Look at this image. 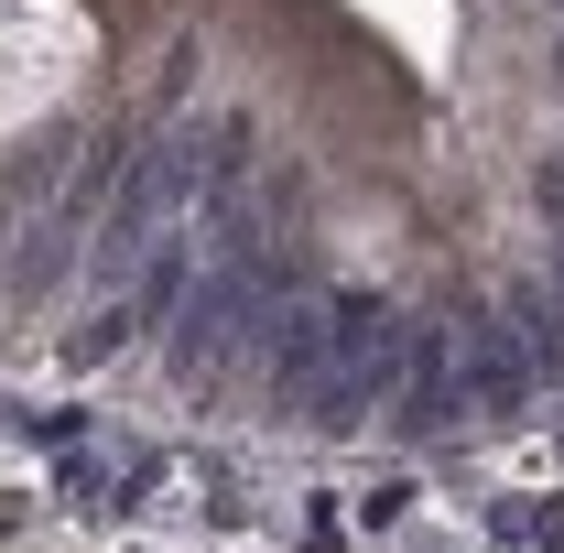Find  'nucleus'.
Instances as JSON below:
<instances>
[{
	"label": "nucleus",
	"instance_id": "obj_1",
	"mask_svg": "<svg viewBox=\"0 0 564 553\" xmlns=\"http://www.w3.org/2000/svg\"><path fill=\"white\" fill-rule=\"evenodd\" d=\"M282 304V272L272 250L250 239V228H217V272L185 282V304H174V380L196 391V380H217L239 347L261 337V315Z\"/></svg>",
	"mask_w": 564,
	"mask_h": 553
},
{
	"label": "nucleus",
	"instance_id": "obj_2",
	"mask_svg": "<svg viewBox=\"0 0 564 553\" xmlns=\"http://www.w3.org/2000/svg\"><path fill=\"white\" fill-rule=\"evenodd\" d=\"M185 185H196V131H174V141H131V163H120V196L98 207V261H109V282H120L141 250L163 239V217L185 207Z\"/></svg>",
	"mask_w": 564,
	"mask_h": 553
},
{
	"label": "nucleus",
	"instance_id": "obj_3",
	"mask_svg": "<svg viewBox=\"0 0 564 553\" xmlns=\"http://www.w3.org/2000/svg\"><path fill=\"white\" fill-rule=\"evenodd\" d=\"M391 402L413 434H445V423L467 413V369H456V326H402V380H391Z\"/></svg>",
	"mask_w": 564,
	"mask_h": 553
},
{
	"label": "nucleus",
	"instance_id": "obj_4",
	"mask_svg": "<svg viewBox=\"0 0 564 553\" xmlns=\"http://www.w3.org/2000/svg\"><path fill=\"white\" fill-rule=\"evenodd\" d=\"M467 402L499 413V423L532 402V358H521V337H510L499 315H467Z\"/></svg>",
	"mask_w": 564,
	"mask_h": 553
},
{
	"label": "nucleus",
	"instance_id": "obj_5",
	"mask_svg": "<svg viewBox=\"0 0 564 553\" xmlns=\"http://www.w3.org/2000/svg\"><path fill=\"white\" fill-rule=\"evenodd\" d=\"M261 347H272V391L304 402V391L326 380V358H337V347H326V304H272V315H261Z\"/></svg>",
	"mask_w": 564,
	"mask_h": 553
},
{
	"label": "nucleus",
	"instance_id": "obj_6",
	"mask_svg": "<svg viewBox=\"0 0 564 553\" xmlns=\"http://www.w3.org/2000/svg\"><path fill=\"white\" fill-rule=\"evenodd\" d=\"M510 337H521V358H532V380H564V293L521 282V293H510Z\"/></svg>",
	"mask_w": 564,
	"mask_h": 553
},
{
	"label": "nucleus",
	"instance_id": "obj_7",
	"mask_svg": "<svg viewBox=\"0 0 564 553\" xmlns=\"http://www.w3.org/2000/svg\"><path fill=\"white\" fill-rule=\"evenodd\" d=\"M131 337H141V304L120 293V304H98V326H87V337H66V358H76V369H98V358H120Z\"/></svg>",
	"mask_w": 564,
	"mask_h": 553
},
{
	"label": "nucleus",
	"instance_id": "obj_8",
	"mask_svg": "<svg viewBox=\"0 0 564 553\" xmlns=\"http://www.w3.org/2000/svg\"><path fill=\"white\" fill-rule=\"evenodd\" d=\"M66 272H76V217L55 228V239H44V250H33V261H22V315H33V304H44V293H55Z\"/></svg>",
	"mask_w": 564,
	"mask_h": 553
},
{
	"label": "nucleus",
	"instance_id": "obj_9",
	"mask_svg": "<svg viewBox=\"0 0 564 553\" xmlns=\"http://www.w3.org/2000/svg\"><path fill=\"white\" fill-rule=\"evenodd\" d=\"M402 499H413L402 478H391V488H369V499H358V521H369V532H391V521H402Z\"/></svg>",
	"mask_w": 564,
	"mask_h": 553
},
{
	"label": "nucleus",
	"instance_id": "obj_10",
	"mask_svg": "<svg viewBox=\"0 0 564 553\" xmlns=\"http://www.w3.org/2000/svg\"><path fill=\"white\" fill-rule=\"evenodd\" d=\"M532 196H543V217H554V239H564V163H543V174H532Z\"/></svg>",
	"mask_w": 564,
	"mask_h": 553
},
{
	"label": "nucleus",
	"instance_id": "obj_11",
	"mask_svg": "<svg viewBox=\"0 0 564 553\" xmlns=\"http://www.w3.org/2000/svg\"><path fill=\"white\" fill-rule=\"evenodd\" d=\"M0 250H11V196H0Z\"/></svg>",
	"mask_w": 564,
	"mask_h": 553
},
{
	"label": "nucleus",
	"instance_id": "obj_12",
	"mask_svg": "<svg viewBox=\"0 0 564 553\" xmlns=\"http://www.w3.org/2000/svg\"><path fill=\"white\" fill-rule=\"evenodd\" d=\"M554 76H564V44H554Z\"/></svg>",
	"mask_w": 564,
	"mask_h": 553
},
{
	"label": "nucleus",
	"instance_id": "obj_13",
	"mask_svg": "<svg viewBox=\"0 0 564 553\" xmlns=\"http://www.w3.org/2000/svg\"><path fill=\"white\" fill-rule=\"evenodd\" d=\"M554 11H564V0H554Z\"/></svg>",
	"mask_w": 564,
	"mask_h": 553
}]
</instances>
